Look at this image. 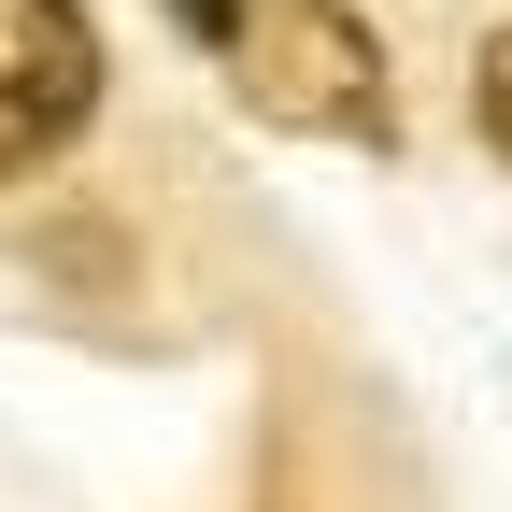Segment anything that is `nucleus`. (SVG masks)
<instances>
[{"label": "nucleus", "instance_id": "f257e3e1", "mask_svg": "<svg viewBox=\"0 0 512 512\" xmlns=\"http://www.w3.org/2000/svg\"><path fill=\"white\" fill-rule=\"evenodd\" d=\"M214 72L242 86V114L313 128V143H399V86L356 0H214Z\"/></svg>", "mask_w": 512, "mask_h": 512}, {"label": "nucleus", "instance_id": "f03ea898", "mask_svg": "<svg viewBox=\"0 0 512 512\" xmlns=\"http://www.w3.org/2000/svg\"><path fill=\"white\" fill-rule=\"evenodd\" d=\"M86 114H100L86 0H0V185H29L43 157H72Z\"/></svg>", "mask_w": 512, "mask_h": 512}, {"label": "nucleus", "instance_id": "7ed1b4c3", "mask_svg": "<svg viewBox=\"0 0 512 512\" xmlns=\"http://www.w3.org/2000/svg\"><path fill=\"white\" fill-rule=\"evenodd\" d=\"M470 114H484V143H498V157H512V29H498V43H484V72H470Z\"/></svg>", "mask_w": 512, "mask_h": 512}]
</instances>
